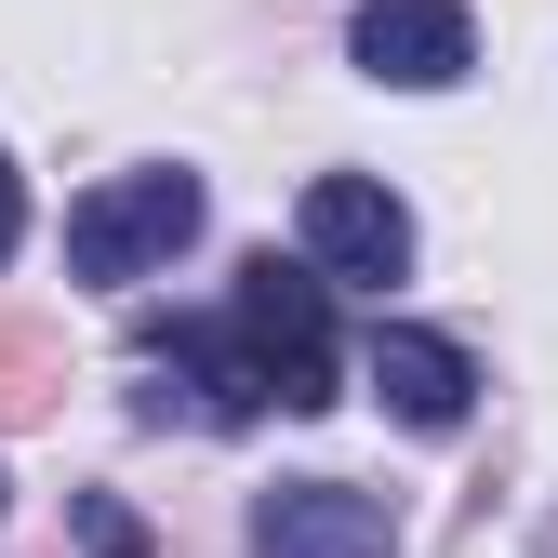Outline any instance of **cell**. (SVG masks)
Returning <instances> with one entry per match:
<instances>
[{"instance_id":"3","label":"cell","mask_w":558,"mask_h":558,"mask_svg":"<svg viewBox=\"0 0 558 558\" xmlns=\"http://www.w3.org/2000/svg\"><path fill=\"white\" fill-rule=\"evenodd\" d=\"M253 545L266 558H386L399 506L360 478H279V493H253Z\"/></svg>"},{"instance_id":"8","label":"cell","mask_w":558,"mask_h":558,"mask_svg":"<svg viewBox=\"0 0 558 558\" xmlns=\"http://www.w3.org/2000/svg\"><path fill=\"white\" fill-rule=\"evenodd\" d=\"M40 373H53V345H40V332H0V412H40V399H53Z\"/></svg>"},{"instance_id":"10","label":"cell","mask_w":558,"mask_h":558,"mask_svg":"<svg viewBox=\"0 0 558 558\" xmlns=\"http://www.w3.org/2000/svg\"><path fill=\"white\" fill-rule=\"evenodd\" d=\"M0 506H14V478H0Z\"/></svg>"},{"instance_id":"9","label":"cell","mask_w":558,"mask_h":558,"mask_svg":"<svg viewBox=\"0 0 558 558\" xmlns=\"http://www.w3.org/2000/svg\"><path fill=\"white\" fill-rule=\"evenodd\" d=\"M14 240H27V199H14V173H0V266H14Z\"/></svg>"},{"instance_id":"2","label":"cell","mask_w":558,"mask_h":558,"mask_svg":"<svg viewBox=\"0 0 558 558\" xmlns=\"http://www.w3.org/2000/svg\"><path fill=\"white\" fill-rule=\"evenodd\" d=\"M199 240V173H107L66 214V279H147Z\"/></svg>"},{"instance_id":"7","label":"cell","mask_w":558,"mask_h":558,"mask_svg":"<svg viewBox=\"0 0 558 558\" xmlns=\"http://www.w3.org/2000/svg\"><path fill=\"white\" fill-rule=\"evenodd\" d=\"M66 519H81V545H94V558H147V532H133V506H120V493H66Z\"/></svg>"},{"instance_id":"4","label":"cell","mask_w":558,"mask_h":558,"mask_svg":"<svg viewBox=\"0 0 558 558\" xmlns=\"http://www.w3.org/2000/svg\"><path fill=\"white\" fill-rule=\"evenodd\" d=\"M345 40H360V66L399 81V94H439V81L478 66V14H465V0H360Z\"/></svg>"},{"instance_id":"6","label":"cell","mask_w":558,"mask_h":558,"mask_svg":"<svg viewBox=\"0 0 558 558\" xmlns=\"http://www.w3.org/2000/svg\"><path fill=\"white\" fill-rule=\"evenodd\" d=\"M373 386H386V412H399V426H426V439L478 412L465 345H452V332H412V319H386V332H373Z\"/></svg>"},{"instance_id":"5","label":"cell","mask_w":558,"mask_h":558,"mask_svg":"<svg viewBox=\"0 0 558 558\" xmlns=\"http://www.w3.org/2000/svg\"><path fill=\"white\" fill-rule=\"evenodd\" d=\"M306 266L319 279H399L412 266V214H399L373 173H319L306 186Z\"/></svg>"},{"instance_id":"1","label":"cell","mask_w":558,"mask_h":558,"mask_svg":"<svg viewBox=\"0 0 558 558\" xmlns=\"http://www.w3.org/2000/svg\"><path fill=\"white\" fill-rule=\"evenodd\" d=\"M227 332H240V360H253V386H266L279 412H332V399H345V386H332V306H319V266L253 253L240 293H227Z\"/></svg>"}]
</instances>
